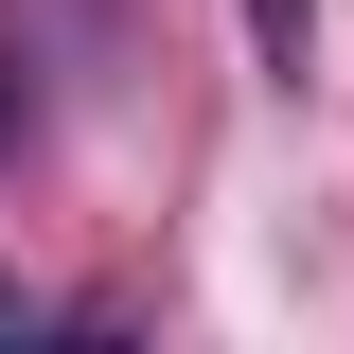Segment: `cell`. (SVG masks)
<instances>
[{"label":"cell","mask_w":354,"mask_h":354,"mask_svg":"<svg viewBox=\"0 0 354 354\" xmlns=\"http://www.w3.org/2000/svg\"><path fill=\"white\" fill-rule=\"evenodd\" d=\"M0 337H18V283H0Z\"/></svg>","instance_id":"1"},{"label":"cell","mask_w":354,"mask_h":354,"mask_svg":"<svg viewBox=\"0 0 354 354\" xmlns=\"http://www.w3.org/2000/svg\"><path fill=\"white\" fill-rule=\"evenodd\" d=\"M0 124H18V71H0Z\"/></svg>","instance_id":"2"}]
</instances>
